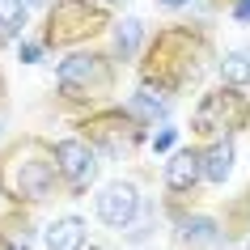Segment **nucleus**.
Instances as JSON below:
<instances>
[{"label": "nucleus", "mask_w": 250, "mask_h": 250, "mask_svg": "<svg viewBox=\"0 0 250 250\" xmlns=\"http://www.w3.org/2000/svg\"><path fill=\"white\" fill-rule=\"evenodd\" d=\"M55 178H60L55 148L34 140V136L13 145L0 157V195L13 199V204H39V199H47L55 191Z\"/></svg>", "instance_id": "obj_1"}, {"label": "nucleus", "mask_w": 250, "mask_h": 250, "mask_svg": "<svg viewBox=\"0 0 250 250\" xmlns=\"http://www.w3.org/2000/svg\"><path fill=\"white\" fill-rule=\"evenodd\" d=\"M204 60V39L191 34L187 26L161 30L157 39L148 42V60H145V81L161 85V89H183L187 81L199 72Z\"/></svg>", "instance_id": "obj_2"}, {"label": "nucleus", "mask_w": 250, "mask_h": 250, "mask_svg": "<svg viewBox=\"0 0 250 250\" xmlns=\"http://www.w3.org/2000/svg\"><path fill=\"white\" fill-rule=\"evenodd\" d=\"M98 30H106L102 4H93V0H55V9L47 13L42 39H47V47H72V42H85Z\"/></svg>", "instance_id": "obj_3"}, {"label": "nucleus", "mask_w": 250, "mask_h": 250, "mask_svg": "<svg viewBox=\"0 0 250 250\" xmlns=\"http://www.w3.org/2000/svg\"><path fill=\"white\" fill-rule=\"evenodd\" d=\"M250 119V102L233 85H221V89L204 93V102L195 106V115H191V132L195 136H216V132H237V127H246Z\"/></svg>", "instance_id": "obj_4"}, {"label": "nucleus", "mask_w": 250, "mask_h": 250, "mask_svg": "<svg viewBox=\"0 0 250 250\" xmlns=\"http://www.w3.org/2000/svg\"><path fill=\"white\" fill-rule=\"evenodd\" d=\"M55 81H60V93L64 98H98V93H106L115 85V68H110L106 55L77 51V55H68L64 64H60Z\"/></svg>", "instance_id": "obj_5"}, {"label": "nucleus", "mask_w": 250, "mask_h": 250, "mask_svg": "<svg viewBox=\"0 0 250 250\" xmlns=\"http://www.w3.org/2000/svg\"><path fill=\"white\" fill-rule=\"evenodd\" d=\"M81 132H85L89 145H102L106 153H132V148L140 145L145 127H140V119H136L132 110H102V115L85 119Z\"/></svg>", "instance_id": "obj_6"}, {"label": "nucleus", "mask_w": 250, "mask_h": 250, "mask_svg": "<svg viewBox=\"0 0 250 250\" xmlns=\"http://www.w3.org/2000/svg\"><path fill=\"white\" fill-rule=\"evenodd\" d=\"M55 161H60V178L72 191H89V183L98 178V157H93L89 140H60L55 145Z\"/></svg>", "instance_id": "obj_7"}, {"label": "nucleus", "mask_w": 250, "mask_h": 250, "mask_svg": "<svg viewBox=\"0 0 250 250\" xmlns=\"http://www.w3.org/2000/svg\"><path fill=\"white\" fill-rule=\"evenodd\" d=\"M136 212H140V191H136V183H106L102 191H98V216H102V225H110V229H127V225L136 221Z\"/></svg>", "instance_id": "obj_8"}, {"label": "nucleus", "mask_w": 250, "mask_h": 250, "mask_svg": "<svg viewBox=\"0 0 250 250\" xmlns=\"http://www.w3.org/2000/svg\"><path fill=\"white\" fill-rule=\"evenodd\" d=\"M199 178H204V153H195V148H178L166 161V187L170 191H191Z\"/></svg>", "instance_id": "obj_9"}, {"label": "nucleus", "mask_w": 250, "mask_h": 250, "mask_svg": "<svg viewBox=\"0 0 250 250\" xmlns=\"http://www.w3.org/2000/svg\"><path fill=\"white\" fill-rule=\"evenodd\" d=\"M127 110H132V115L140 119V123H153V119H161L166 110H170V89H161V85L145 81V85H140V89L132 93Z\"/></svg>", "instance_id": "obj_10"}, {"label": "nucleus", "mask_w": 250, "mask_h": 250, "mask_svg": "<svg viewBox=\"0 0 250 250\" xmlns=\"http://www.w3.org/2000/svg\"><path fill=\"white\" fill-rule=\"evenodd\" d=\"M47 250H85V221L81 216H60L47 225Z\"/></svg>", "instance_id": "obj_11"}, {"label": "nucleus", "mask_w": 250, "mask_h": 250, "mask_svg": "<svg viewBox=\"0 0 250 250\" xmlns=\"http://www.w3.org/2000/svg\"><path fill=\"white\" fill-rule=\"evenodd\" d=\"M233 157H237V153H233V145H229V140H212V145L204 148V178L221 187L225 178L233 174Z\"/></svg>", "instance_id": "obj_12"}, {"label": "nucleus", "mask_w": 250, "mask_h": 250, "mask_svg": "<svg viewBox=\"0 0 250 250\" xmlns=\"http://www.w3.org/2000/svg\"><path fill=\"white\" fill-rule=\"evenodd\" d=\"M140 42H145V21L140 17H123L115 26V55L119 60H132L140 51Z\"/></svg>", "instance_id": "obj_13"}, {"label": "nucleus", "mask_w": 250, "mask_h": 250, "mask_svg": "<svg viewBox=\"0 0 250 250\" xmlns=\"http://www.w3.org/2000/svg\"><path fill=\"white\" fill-rule=\"evenodd\" d=\"M34 246V229L21 216H4L0 221V250H30Z\"/></svg>", "instance_id": "obj_14"}, {"label": "nucleus", "mask_w": 250, "mask_h": 250, "mask_svg": "<svg viewBox=\"0 0 250 250\" xmlns=\"http://www.w3.org/2000/svg\"><path fill=\"white\" fill-rule=\"evenodd\" d=\"M221 81H225V85H233V89H246V85H250V51H225Z\"/></svg>", "instance_id": "obj_15"}, {"label": "nucleus", "mask_w": 250, "mask_h": 250, "mask_svg": "<svg viewBox=\"0 0 250 250\" xmlns=\"http://www.w3.org/2000/svg\"><path fill=\"white\" fill-rule=\"evenodd\" d=\"M183 242L187 246H204V242H221V225L212 216H191L183 225Z\"/></svg>", "instance_id": "obj_16"}, {"label": "nucleus", "mask_w": 250, "mask_h": 250, "mask_svg": "<svg viewBox=\"0 0 250 250\" xmlns=\"http://www.w3.org/2000/svg\"><path fill=\"white\" fill-rule=\"evenodd\" d=\"M26 17H30L26 0H0V30L4 34H21L26 30Z\"/></svg>", "instance_id": "obj_17"}, {"label": "nucleus", "mask_w": 250, "mask_h": 250, "mask_svg": "<svg viewBox=\"0 0 250 250\" xmlns=\"http://www.w3.org/2000/svg\"><path fill=\"white\" fill-rule=\"evenodd\" d=\"M17 60H21V64H39L42 47H39V42H21V47H17Z\"/></svg>", "instance_id": "obj_18"}, {"label": "nucleus", "mask_w": 250, "mask_h": 250, "mask_svg": "<svg viewBox=\"0 0 250 250\" xmlns=\"http://www.w3.org/2000/svg\"><path fill=\"white\" fill-rule=\"evenodd\" d=\"M174 140H178V132H174V127H161V132L153 136V148H157V153H166V148H174Z\"/></svg>", "instance_id": "obj_19"}, {"label": "nucleus", "mask_w": 250, "mask_h": 250, "mask_svg": "<svg viewBox=\"0 0 250 250\" xmlns=\"http://www.w3.org/2000/svg\"><path fill=\"white\" fill-rule=\"evenodd\" d=\"M233 17H237V21H250V0H237V4H233Z\"/></svg>", "instance_id": "obj_20"}, {"label": "nucleus", "mask_w": 250, "mask_h": 250, "mask_svg": "<svg viewBox=\"0 0 250 250\" xmlns=\"http://www.w3.org/2000/svg\"><path fill=\"white\" fill-rule=\"evenodd\" d=\"M166 9H178V4H191V0H161Z\"/></svg>", "instance_id": "obj_21"}, {"label": "nucleus", "mask_w": 250, "mask_h": 250, "mask_svg": "<svg viewBox=\"0 0 250 250\" xmlns=\"http://www.w3.org/2000/svg\"><path fill=\"white\" fill-rule=\"evenodd\" d=\"M26 4H47V0H26Z\"/></svg>", "instance_id": "obj_22"}, {"label": "nucleus", "mask_w": 250, "mask_h": 250, "mask_svg": "<svg viewBox=\"0 0 250 250\" xmlns=\"http://www.w3.org/2000/svg\"><path fill=\"white\" fill-rule=\"evenodd\" d=\"M106 4H123V0H106Z\"/></svg>", "instance_id": "obj_23"}]
</instances>
